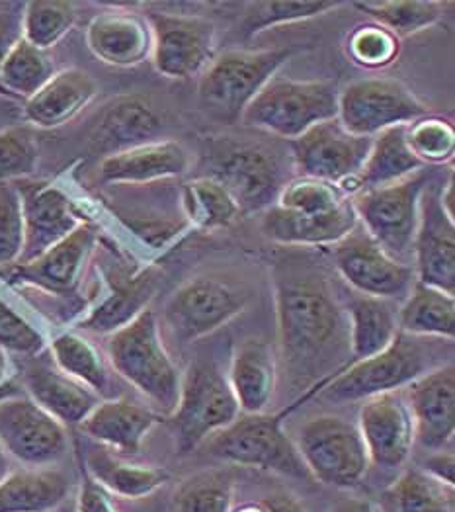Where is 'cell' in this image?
<instances>
[{"label":"cell","mask_w":455,"mask_h":512,"mask_svg":"<svg viewBox=\"0 0 455 512\" xmlns=\"http://www.w3.org/2000/svg\"><path fill=\"white\" fill-rule=\"evenodd\" d=\"M79 512H120L110 501L108 493L83 470V483L77 499Z\"/></svg>","instance_id":"obj_50"},{"label":"cell","mask_w":455,"mask_h":512,"mask_svg":"<svg viewBox=\"0 0 455 512\" xmlns=\"http://www.w3.org/2000/svg\"><path fill=\"white\" fill-rule=\"evenodd\" d=\"M241 407L213 358L200 356L182 374L178 405L168 417L178 454H190L209 436L229 427Z\"/></svg>","instance_id":"obj_5"},{"label":"cell","mask_w":455,"mask_h":512,"mask_svg":"<svg viewBox=\"0 0 455 512\" xmlns=\"http://www.w3.org/2000/svg\"><path fill=\"white\" fill-rule=\"evenodd\" d=\"M444 342L420 339L399 331L395 341L372 358L352 362L338 372L321 395L329 403H356L375 395L399 391L413 384L426 372L448 364L444 358Z\"/></svg>","instance_id":"obj_2"},{"label":"cell","mask_w":455,"mask_h":512,"mask_svg":"<svg viewBox=\"0 0 455 512\" xmlns=\"http://www.w3.org/2000/svg\"><path fill=\"white\" fill-rule=\"evenodd\" d=\"M231 512H266L262 503H247V505H241L239 509H231Z\"/></svg>","instance_id":"obj_58"},{"label":"cell","mask_w":455,"mask_h":512,"mask_svg":"<svg viewBox=\"0 0 455 512\" xmlns=\"http://www.w3.org/2000/svg\"><path fill=\"white\" fill-rule=\"evenodd\" d=\"M338 88L332 81L272 79L249 104L241 122L284 139L338 116Z\"/></svg>","instance_id":"obj_6"},{"label":"cell","mask_w":455,"mask_h":512,"mask_svg":"<svg viewBox=\"0 0 455 512\" xmlns=\"http://www.w3.org/2000/svg\"><path fill=\"white\" fill-rule=\"evenodd\" d=\"M331 512H381L379 507L368 501V499H358V497H352V499H342L338 501Z\"/></svg>","instance_id":"obj_55"},{"label":"cell","mask_w":455,"mask_h":512,"mask_svg":"<svg viewBox=\"0 0 455 512\" xmlns=\"http://www.w3.org/2000/svg\"><path fill=\"white\" fill-rule=\"evenodd\" d=\"M332 256L342 280L360 296L397 301L407 298L416 284L413 266L387 255L360 223L334 245Z\"/></svg>","instance_id":"obj_13"},{"label":"cell","mask_w":455,"mask_h":512,"mask_svg":"<svg viewBox=\"0 0 455 512\" xmlns=\"http://www.w3.org/2000/svg\"><path fill=\"white\" fill-rule=\"evenodd\" d=\"M190 165V153L178 141L157 139L104 157L98 176L112 186H143L178 178L188 172Z\"/></svg>","instance_id":"obj_22"},{"label":"cell","mask_w":455,"mask_h":512,"mask_svg":"<svg viewBox=\"0 0 455 512\" xmlns=\"http://www.w3.org/2000/svg\"><path fill=\"white\" fill-rule=\"evenodd\" d=\"M161 421L153 409L125 397L102 399L90 415L79 425V430L102 446L133 456L141 450L147 434Z\"/></svg>","instance_id":"obj_26"},{"label":"cell","mask_w":455,"mask_h":512,"mask_svg":"<svg viewBox=\"0 0 455 512\" xmlns=\"http://www.w3.org/2000/svg\"><path fill=\"white\" fill-rule=\"evenodd\" d=\"M426 188L428 172L422 169L391 186L364 190L352 196V206L362 229L387 255L399 262L413 256L420 200Z\"/></svg>","instance_id":"obj_9"},{"label":"cell","mask_w":455,"mask_h":512,"mask_svg":"<svg viewBox=\"0 0 455 512\" xmlns=\"http://www.w3.org/2000/svg\"><path fill=\"white\" fill-rule=\"evenodd\" d=\"M249 301V292L229 280L194 278L166 301V329L180 344L200 341L241 315Z\"/></svg>","instance_id":"obj_11"},{"label":"cell","mask_w":455,"mask_h":512,"mask_svg":"<svg viewBox=\"0 0 455 512\" xmlns=\"http://www.w3.org/2000/svg\"><path fill=\"white\" fill-rule=\"evenodd\" d=\"M346 311L350 323L352 362H360L383 352L399 335L397 301L358 294L348 303Z\"/></svg>","instance_id":"obj_31"},{"label":"cell","mask_w":455,"mask_h":512,"mask_svg":"<svg viewBox=\"0 0 455 512\" xmlns=\"http://www.w3.org/2000/svg\"><path fill=\"white\" fill-rule=\"evenodd\" d=\"M350 198L332 182L297 176L284 184L276 206L291 214H331Z\"/></svg>","instance_id":"obj_42"},{"label":"cell","mask_w":455,"mask_h":512,"mask_svg":"<svg viewBox=\"0 0 455 512\" xmlns=\"http://www.w3.org/2000/svg\"><path fill=\"white\" fill-rule=\"evenodd\" d=\"M83 470L106 491L125 499H141L161 489L170 473L153 466L127 464L108 450H92L84 460Z\"/></svg>","instance_id":"obj_35"},{"label":"cell","mask_w":455,"mask_h":512,"mask_svg":"<svg viewBox=\"0 0 455 512\" xmlns=\"http://www.w3.org/2000/svg\"><path fill=\"white\" fill-rule=\"evenodd\" d=\"M22 118V104L16 100H10L6 96H0V133L6 129L20 126L18 122Z\"/></svg>","instance_id":"obj_53"},{"label":"cell","mask_w":455,"mask_h":512,"mask_svg":"<svg viewBox=\"0 0 455 512\" xmlns=\"http://www.w3.org/2000/svg\"><path fill=\"white\" fill-rule=\"evenodd\" d=\"M106 350L114 372L170 417L178 405L182 374L166 350L155 311L145 309L110 335Z\"/></svg>","instance_id":"obj_3"},{"label":"cell","mask_w":455,"mask_h":512,"mask_svg":"<svg viewBox=\"0 0 455 512\" xmlns=\"http://www.w3.org/2000/svg\"><path fill=\"white\" fill-rule=\"evenodd\" d=\"M274 290L280 360L305 401L352 362L348 311L327 274L303 262H280Z\"/></svg>","instance_id":"obj_1"},{"label":"cell","mask_w":455,"mask_h":512,"mask_svg":"<svg viewBox=\"0 0 455 512\" xmlns=\"http://www.w3.org/2000/svg\"><path fill=\"white\" fill-rule=\"evenodd\" d=\"M422 169L409 147L407 126L385 129L373 137L370 155L358 174V192L391 186Z\"/></svg>","instance_id":"obj_34"},{"label":"cell","mask_w":455,"mask_h":512,"mask_svg":"<svg viewBox=\"0 0 455 512\" xmlns=\"http://www.w3.org/2000/svg\"><path fill=\"white\" fill-rule=\"evenodd\" d=\"M163 122L153 106L141 96H120L100 112L88 145L96 155L110 157L127 149L157 141Z\"/></svg>","instance_id":"obj_23"},{"label":"cell","mask_w":455,"mask_h":512,"mask_svg":"<svg viewBox=\"0 0 455 512\" xmlns=\"http://www.w3.org/2000/svg\"><path fill=\"white\" fill-rule=\"evenodd\" d=\"M301 401H295L278 415L268 413H241L231 425L202 444L213 458L227 464L274 471L286 477L309 479L295 442L284 430V419Z\"/></svg>","instance_id":"obj_4"},{"label":"cell","mask_w":455,"mask_h":512,"mask_svg":"<svg viewBox=\"0 0 455 512\" xmlns=\"http://www.w3.org/2000/svg\"><path fill=\"white\" fill-rule=\"evenodd\" d=\"M98 94V83L79 67L57 71L42 90L22 104V118L34 128L55 129L75 120Z\"/></svg>","instance_id":"obj_28"},{"label":"cell","mask_w":455,"mask_h":512,"mask_svg":"<svg viewBox=\"0 0 455 512\" xmlns=\"http://www.w3.org/2000/svg\"><path fill=\"white\" fill-rule=\"evenodd\" d=\"M53 364L73 380L108 399L110 372L98 348L79 333H61L49 342Z\"/></svg>","instance_id":"obj_39"},{"label":"cell","mask_w":455,"mask_h":512,"mask_svg":"<svg viewBox=\"0 0 455 512\" xmlns=\"http://www.w3.org/2000/svg\"><path fill=\"white\" fill-rule=\"evenodd\" d=\"M16 188L24 215V249L16 264L36 260L86 223L77 204L61 188L40 182Z\"/></svg>","instance_id":"obj_19"},{"label":"cell","mask_w":455,"mask_h":512,"mask_svg":"<svg viewBox=\"0 0 455 512\" xmlns=\"http://www.w3.org/2000/svg\"><path fill=\"white\" fill-rule=\"evenodd\" d=\"M147 22L153 34L151 59L163 77L192 79L215 59V26L207 18L153 12Z\"/></svg>","instance_id":"obj_15"},{"label":"cell","mask_w":455,"mask_h":512,"mask_svg":"<svg viewBox=\"0 0 455 512\" xmlns=\"http://www.w3.org/2000/svg\"><path fill=\"white\" fill-rule=\"evenodd\" d=\"M55 73V63L49 53L20 38L8 49L0 65V92L24 104L42 90Z\"/></svg>","instance_id":"obj_37"},{"label":"cell","mask_w":455,"mask_h":512,"mask_svg":"<svg viewBox=\"0 0 455 512\" xmlns=\"http://www.w3.org/2000/svg\"><path fill=\"white\" fill-rule=\"evenodd\" d=\"M399 331L420 339L454 342V296L416 282L399 305Z\"/></svg>","instance_id":"obj_33"},{"label":"cell","mask_w":455,"mask_h":512,"mask_svg":"<svg viewBox=\"0 0 455 512\" xmlns=\"http://www.w3.org/2000/svg\"><path fill=\"white\" fill-rule=\"evenodd\" d=\"M352 198L331 214H291L272 206L262 217V233L284 247H323L336 245L358 227Z\"/></svg>","instance_id":"obj_29"},{"label":"cell","mask_w":455,"mask_h":512,"mask_svg":"<svg viewBox=\"0 0 455 512\" xmlns=\"http://www.w3.org/2000/svg\"><path fill=\"white\" fill-rule=\"evenodd\" d=\"M45 337L12 305L0 298V352L20 356H40L45 348Z\"/></svg>","instance_id":"obj_49"},{"label":"cell","mask_w":455,"mask_h":512,"mask_svg":"<svg viewBox=\"0 0 455 512\" xmlns=\"http://www.w3.org/2000/svg\"><path fill=\"white\" fill-rule=\"evenodd\" d=\"M24 8V6H22ZM22 38V10L0 12V65L8 53V49ZM2 96V92H0Z\"/></svg>","instance_id":"obj_52"},{"label":"cell","mask_w":455,"mask_h":512,"mask_svg":"<svg viewBox=\"0 0 455 512\" xmlns=\"http://www.w3.org/2000/svg\"><path fill=\"white\" fill-rule=\"evenodd\" d=\"M291 49L227 51L211 61L202 73L198 94L207 110L225 120L237 122L258 92L268 85L278 69L290 59Z\"/></svg>","instance_id":"obj_7"},{"label":"cell","mask_w":455,"mask_h":512,"mask_svg":"<svg viewBox=\"0 0 455 512\" xmlns=\"http://www.w3.org/2000/svg\"><path fill=\"white\" fill-rule=\"evenodd\" d=\"M407 141L414 157L426 165L452 163L455 155V129L452 122L438 116H424L407 126Z\"/></svg>","instance_id":"obj_43"},{"label":"cell","mask_w":455,"mask_h":512,"mask_svg":"<svg viewBox=\"0 0 455 512\" xmlns=\"http://www.w3.org/2000/svg\"><path fill=\"white\" fill-rule=\"evenodd\" d=\"M180 212L190 229L217 231L229 227L241 215V208L217 180L200 176L182 186Z\"/></svg>","instance_id":"obj_36"},{"label":"cell","mask_w":455,"mask_h":512,"mask_svg":"<svg viewBox=\"0 0 455 512\" xmlns=\"http://www.w3.org/2000/svg\"><path fill=\"white\" fill-rule=\"evenodd\" d=\"M26 395L63 427H79L90 411L102 401L86 385L63 374L53 360H36L24 370Z\"/></svg>","instance_id":"obj_27"},{"label":"cell","mask_w":455,"mask_h":512,"mask_svg":"<svg viewBox=\"0 0 455 512\" xmlns=\"http://www.w3.org/2000/svg\"><path fill=\"white\" fill-rule=\"evenodd\" d=\"M110 292L77 323V329L92 335H114L149 309L159 288L153 268L120 272L108 280Z\"/></svg>","instance_id":"obj_25"},{"label":"cell","mask_w":455,"mask_h":512,"mask_svg":"<svg viewBox=\"0 0 455 512\" xmlns=\"http://www.w3.org/2000/svg\"><path fill=\"white\" fill-rule=\"evenodd\" d=\"M260 503L264 505L266 512H305L301 509V505L290 495H274V497H268Z\"/></svg>","instance_id":"obj_54"},{"label":"cell","mask_w":455,"mask_h":512,"mask_svg":"<svg viewBox=\"0 0 455 512\" xmlns=\"http://www.w3.org/2000/svg\"><path fill=\"white\" fill-rule=\"evenodd\" d=\"M340 2H250L247 4V16H245V32L247 36H256L264 30H270L274 26L291 24L299 20H309L315 16H323L338 8Z\"/></svg>","instance_id":"obj_44"},{"label":"cell","mask_w":455,"mask_h":512,"mask_svg":"<svg viewBox=\"0 0 455 512\" xmlns=\"http://www.w3.org/2000/svg\"><path fill=\"white\" fill-rule=\"evenodd\" d=\"M455 487L426 471H403L383 493L381 512H454Z\"/></svg>","instance_id":"obj_38"},{"label":"cell","mask_w":455,"mask_h":512,"mask_svg":"<svg viewBox=\"0 0 455 512\" xmlns=\"http://www.w3.org/2000/svg\"><path fill=\"white\" fill-rule=\"evenodd\" d=\"M413 256L418 284L455 296V221L440 208L438 192L428 188L420 200Z\"/></svg>","instance_id":"obj_20"},{"label":"cell","mask_w":455,"mask_h":512,"mask_svg":"<svg viewBox=\"0 0 455 512\" xmlns=\"http://www.w3.org/2000/svg\"><path fill=\"white\" fill-rule=\"evenodd\" d=\"M422 471H426L430 477L438 479L440 483H446L455 487V458L454 452L436 450L432 456H428L422 464Z\"/></svg>","instance_id":"obj_51"},{"label":"cell","mask_w":455,"mask_h":512,"mask_svg":"<svg viewBox=\"0 0 455 512\" xmlns=\"http://www.w3.org/2000/svg\"><path fill=\"white\" fill-rule=\"evenodd\" d=\"M10 473V464H8V454L0 446V481Z\"/></svg>","instance_id":"obj_57"},{"label":"cell","mask_w":455,"mask_h":512,"mask_svg":"<svg viewBox=\"0 0 455 512\" xmlns=\"http://www.w3.org/2000/svg\"><path fill=\"white\" fill-rule=\"evenodd\" d=\"M241 413H264L278 382V356L262 339L241 342L231 358L227 374Z\"/></svg>","instance_id":"obj_30"},{"label":"cell","mask_w":455,"mask_h":512,"mask_svg":"<svg viewBox=\"0 0 455 512\" xmlns=\"http://www.w3.org/2000/svg\"><path fill=\"white\" fill-rule=\"evenodd\" d=\"M424 116H428L426 104L397 79H362L338 94V122L360 137H375L385 129L411 126Z\"/></svg>","instance_id":"obj_12"},{"label":"cell","mask_w":455,"mask_h":512,"mask_svg":"<svg viewBox=\"0 0 455 512\" xmlns=\"http://www.w3.org/2000/svg\"><path fill=\"white\" fill-rule=\"evenodd\" d=\"M356 425L364 438L370 464L393 471L409 462L416 438L409 401L401 389L362 401Z\"/></svg>","instance_id":"obj_17"},{"label":"cell","mask_w":455,"mask_h":512,"mask_svg":"<svg viewBox=\"0 0 455 512\" xmlns=\"http://www.w3.org/2000/svg\"><path fill=\"white\" fill-rule=\"evenodd\" d=\"M399 38L377 24L358 26L348 38L352 61L364 69H385L399 57Z\"/></svg>","instance_id":"obj_47"},{"label":"cell","mask_w":455,"mask_h":512,"mask_svg":"<svg viewBox=\"0 0 455 512\" xmlns=\"http://www.w3.org/2000/svg\"><path fill=\"white\" fill-rule=\"evenodd\" d=\"M86 45L102 63L129 69L151 57L153 34L147 18L135 12L110 10L90 20Z\"/></svg>","instance_id":"obj_24"},{"label":"cell","mask_w":455,"mask_h":512,"mask_svg":"<svg viewBox=\"0 0 455 512\" xmlns=\"http://www.w3.org/2000/svg\"><path fill=\"white\" fill-rule=\"evenodd\" d=\"M24 249V215L18 188L0 184V270L14 266Z\"/></svg>","instance_id":"obj_48"},{"label":"cell","mask_w":455,"mask_h":512,"mask_svg":"<svg viewBox=\"0 0 455 512\" xmlns=\"http://www.w3.org/2000/svg\"><path fill=\"white\" fill-rule=\"evenodd\" d=\"M438 202H440V208L444 210V214L448 215L450 219L455 221V184L454 174L450 176V180L442 186V190L438 192Z\"/></svg>","instance_id":"obj_56"},{"label":"cell","mask_w":455,"mask_h":512,"mask_svg":"<svg viewBox=\"0 0 455 512\" xmlns=\"http://www.w3.org/2000/svg\"><path fill=\"white\" fill-rule=\"evenodd\" d=\"M217 180L239 204L241 214L266 212L276 206L284 188V176L278 159L254 145H235L219 153L213 171L207 174Z\"/></svg>","instance_id":"obj_16"},{"label":"cell","mask_w":455,"mask_h":512,"mask_svg":"<svg viewBox=\"0 0 455 512\" xmlns=\"http://www.w3.org/2000/svg\"><path fill=\"white\" fill-rule=\"evenodd\" d=\"M8 376V360H6V354L0 352V385L4 384Z\"/></svg>","instance_id":"obj_59"},{"label":"cell","mask_w":455,"mask_h":512,"mask_svg":"<svg viewBox=\"0 0 455 512\" xmlns=\"http://www.w3.org/2000/svg\"><path fill=\"white\" fill-rule=\"evenodd\" d=\"M235 479L229 473H207L188 481L176 495L178 512H231Z\"/></svg>","instance_id":"obj_45"},{"label":"cell","mask_w":455,"mask_h":512,"mask_svg":"<svg viewBox=\"0 0 455 512\" xmlns=\"http://www.w3.org/2000/svg\"><path fill=\"white\" fill-rule=\"evenodd\" d=\"M96 229L83 223L75 233L63 239L26 264H14L0 270V276L18 288H34L49 296H73L83 280L84 266L96 245Z\"/></svg>","instance_id":"obj_18"},{"label":"cell","mask_w":455,"mask_h":512,"mask_svg":"<svg viewBox=\"0 0 455 512\" xmlns=\"http://www.w3.org/2000/svg\"><path fill=\"white\" fill-rule=\"evenodd\" d=\"M293 442L311 477L329 487L352 489L372 466L360 428L338 415L309 419Z\"/></svg>","instance_id":"obj_8"},{"label":"cell","mask_w":455,"mask_h":512,"mask_svg":"<svg viewBox=\"0 0 455 512\" xmlns=\"http://www.w3.org/2000/svg\"><path fill=\"white\" fill-rule=\"evenodd\" d=\"M0 446L28 468H47L65 456L69 436L34 399L12 395L0 399Z\"/></svg>","instance_id":"obj_14"},{"label":"cell","mask_w":455,"mask_h":512,"mask_svg":"<svg viewBox=\"0 0 455 512\" xmlns=\"http://www.w3.org/2000/svg\"><path fill=\"white\" fill-rule=\"evenodd\" d=\"M405 389L416 442L432 452L444 450L455 432L454 362L426 372Z\"/></svg>","instance_id":"obj_21"},{"label":"cell","mask_w":455,"mask_h":512,"mask_svg":"<svg viewBox=\"0 0 455 512\" xmlns=\"http://www.w3.org/2000/svg\"><path fill=\"white\" fill-rule=\"evenodd\" d=\"M373 137H360L344 128L338 118L321 122L290 141L291 157L299 176L336 184L348 198L358 194L362 171Z\"/></svg>","instance_id":"obj_10"},{"label":"cell","mask_w":455,"mask_h":512,"mask_svg":"<svg viewBox=\"0 0 455 512\" xmlns=\"http://www.w3.org/2000/svg\"><path fill=\"white\" fill-rule=\"evenodd\" d=\"M65 473L47 468L10 471L0 481V512H49L69 495Z\"/></svg>","instance_id":"obj_32"},{"label":"cell","mask_w":455,"mask_h":512,"mask_svg":"<svg viewBox=\"0 0 455 512\" xmlns=\"http://www.w3.org/2000/svg\"><path fill=\"white\" fill-rule=\"evenodd\" d=\"M38 161V141L28 126L20 124L0 133V184L32 176Z\"/></svg>","instance_id":"obj_46"},{"label":"cell","mask_w":455,"mask_h":512,"mask_svg":"<svg viewBox=\"0 0 455 512\" xmlns=\"http://www.w3.org/2000/svg\"><path fill=\"white\" fill-rule=\"evenodd\" d=\"M77 12L73 2L34 0L22 8V38L34 47L49 51L75 26Z\"/></svg>","instance_id":"obj_41"},{"label":"cell","mask_w":455,"mask_h":512,"mask_svg":"<svg viewBox=\"0 0 455 512\" xmlns=\"http://www.w3.org/2000/svg\"><path fill=\"white\" fill-rule=\"evenodd\" d=\"M356 8L366 12L373 22L397 38H407L434 26L442 18V4L428 0H381L356 2Z\"/></svg>","instance_id":"obj_40"}]
</instances>
